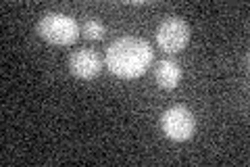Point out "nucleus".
<instances>
[{
  "label": "nucleus",
  "instance_id": "nucleus-1",
  "mask_svg": "<svg viewBox=\"0 0 250 167\" xmlns=\"http://www.w3.org/2000/svg\"><path fill=\"white\" fill-rule=\"evenodd\" d=\"M154 59L152 46L142 38L123 36L108 44L104 61L111 73L123 79H136L144 75Z\"/></svg>",
  "mask_w": 250,
  "mask_h": 167
},
{
  "label": "nucleus",
  "instance_id": "nucleus-2",
  "mask_svg": "<svg viewBox=\"0 0 250 167\" xmlns=\"http://www.w3.org/2000/svg\"><path fill=\"white\" fill-rule=\"evenodd\" d=\"M38 34L42 40L57 46H69L80 38V25L65 13H46L38 21Z\"/></svg>",
  "mask_w": 250,
  "mask_h": 167
},
{
  "label": "nucleus",
  "instance_id": "nucleus-3",
  "mask_svg": "<svg viewBox=\"0 0 250 167\" xmlns=\"http://www.w3.org/2000/svg\"><path fill=\"white\" fill-rule=\"evenodd\" d=\"M161 130L169 140H190L196 132V117L188 107H171L161 117Z\"/></svg>",
  "mask_w": 250,
  "mask_h": 167
},
{
  "label": "nucleus",
  "instance_id": "nucleus-4",
  "mask_svg": "<svg viewBox=\"0 0 250 167\" xmlns=\"http://www.w3.org/2000/svg\"><path fill=\"white\" fill-rule=\"evenodd\" d=\"M156 42L165 52H179L190 42V25L182 17H167L156 27Z\"/></svg>",
  "mask_w": 250,
  "mask_h": 167
},
{
  "label": "nucleus",
  "instance_id": "nucleus-5",
  "mask_svg": "<svg viewBox=\"0 0 250 167\" xmlns=\"http://www.w3.org/2000/svg\"><path fill=\"white\" fill-rule=\"evenodd\" d=\"M69 69H71V73L80 79H94L100 71H103V59L98 57L96 50L80 48L71 54V59H69Z\"/></svg>",
  "mask_w": 250,
  "mask_h": 167
},
{
  "label": "nucleus",
  "instance_id": "nucleus-6",
  "mask_svg": "<svg viewBox=\"0 0 250 167\" xmlns=\"http://www.w3.org/2000/svg\"><path fill=\"white\" fill-rule=\"evenodd\" d=\"M154 77H156V84L161 86V88L165 90H173L175 86L179 84V79H182V69L175 61H159V65H156V71H154Z\"/></svg>",
  "mask_w": 250,
  "mask_h": 167
},
{
  "label": "nucleus",
  "instance_id": "nucleus-7",
  "mask_svg": "<svg viewBox=\"0 0 250 167\" xmlns=\"http://www.w3.org/2000/svg\"><path fill=\"white\" fill-rule=\"evenodd\" d=\"M82 34L88 40H103L104 38V25L96 19H88L82 25Z\"/></svg>",
  "mask_w": 250,
  "mask_h": 167
}]
</instances>
